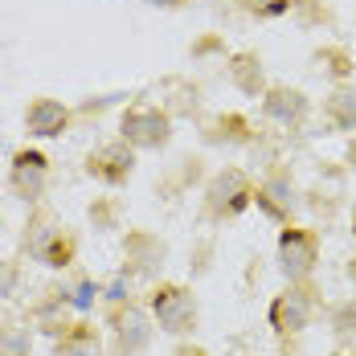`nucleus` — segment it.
<instances>
[{
    "mask_svg": "<svg viewBox=\"0 0 356 356\" xmlns=\"http://www.w3.org/2000/svg\"><path fill=\"white\" fill-rule=\"evenodd\" d=\"M147 307L160 323V332L168 336H188L197 327V295L180 283H160L147 295Z\"/></svg>",
    "mask_w": 356,
    "mask_h": 356,
    "instance_id": "nucleus-1",
    "label": "nucleus"
},
{
    "mask_svg": "<svg viewBox=\"0 0 356 356\" xmlns=\"http://www.w3.org/2000/svg\"><path fill=\"white\" fill-rule=\"evenodd\" d=\"M316 262H320V238L312 229L286 225L279 234V266H283L286 283H307Z\"/></svg>",
    "mask_w": 356,
    "mask_h": 356,
    "instance_id": "nucleus-2",
    "label": "nucleus"
},
{
    "mask_svg": "<svg viewBox=\"0 0 356 356\" xmlns=\"http://www.w3.org/2000/svg\"><path fill=\"white\" fill-rule=\"evenodd\" d=\"M29 229H33V234H29V254H33L41 266L62 270V266L74 262V238L66 234V225H58V221H49V217H37Z\"/></svg>",
    "mask_w": 356,
    "mask_h": 356,
    "instance_id": "nucleus-3",
    "label": "nucleus"
},
{
    "mask_svg": "<svg viewBox=\"0 0 356 356\" xmlns=\"http://www.w3.org/2000/svg\"><path fill=\"white\" fill-rule=\"evenodd\" d=\"M316 316V291L303 283H291L283 295H275V303H270V327L286 336V332H303L307 323Z\"/></svg>",
    "mask_w": 356,
    "mask_h": 356,
    "instance_id": "nucleus-4",
    "label": "nucleus"
},
{
    "mask_svg": "<svg viewBox=\"0 0 356 356\" xmlns=\"http://www.w3.org/2000/svg\"><path fill=\"white\" fill-rule=\"evenodd\" d=\"M119 131H123V143L143 147V152H156V147H164V143L172 140V123H168V115L156 111V107L127 111L123 123H119Z\"/></svg>",
    "mask_w": 356,
    "mask_h": 356,
    "instance_id": "nucleus-5",
    "label": "nucleus"
},
{
    "mask_svg": "<svg viewBox=\"0 0 356 356\" xmlns=\"http://www.w3.org/2000/svg\"><path fill=\"white\" fill-rule=\"evenodd\" d=\"M86 172L95 180H103V184H123V180H131V172H136V147L119 140V143H107V147L90 152V156H86Z\"/></svg>",
    "mask_w": 356,
    "mask_h": 356,
    "instance_id": "nucleus-6",
    "label": "nucleus"
},
{
    "mask_svg": "<svg viewBox=\"0 0 356 356\" xmlns=\"http://www.w3.org/2000/svg\"><path fill=\"white\" fill-rule=\"evenodd\" d=\"M209 209H213L217 217H234L242 213L250 205V197H254V188H250V180L238 172V168H225V172H217L213 184H209Z\"/></svg>",
    "mask_w": 356,
    "mask_h": 356,
    "instance_id": "nucleus-7",
    "label": "nucleus"
},
{
    "mask_svg": "<svg viewBox=\"0 0 356 356\" xmlns=\"http://www.w3.org/2000/svg\"><path fill=\"white\" fill-rule=\"evenodd\" d=\"M45 172H49V164H45L41 152H17V156H13L8 184H13V193H17L21 201H37V197L45 193Z\"/></svg>",
    "mask_w": 356,
    "mask_h": 356,
    "instance_id": "nucleus-8",
    "label": "nucleus"
},
{
    "mask_svg": "<svg viewBox=\"0 0 356 356\" xmlns=\"http://www.w3.org/2000/svg\"><path fill=\"white\" fill-rule=\"evenodd\" d=\"M307 111H312L307 95H303V90H291V86H275V90H266V99H262V115L275 119V123H283V127H303Z\"/></svg>",
    "mask_w": 356,
    "mask_h": 356,
    "instance_id": "nucleus-9",
    "label": "nucleus"
},
{
    "mask_svg": "<svg viewBox=\"0 0 356 356\" xmlns=\"http://www.w3.org/2000/svg\"><path fill=\"white\" fill-rule=\"evenodd\" d=\"M25 127H29V136H37V140H54V136H62L70 127V111L62 107L58 99H37L25 111Z\"/></svg>",
    "mask_w": 356,
    "mask_h": 356,
    "instance_id": "nucleus-10",
    "label": "nucleus"
},
{
    "mask_svg": "<svg viewBox=\"0 0 356 356\" xmlns=\"http://www.w3.org/2000/svg\"><path fill=\"white\" fill-rule=\"evenodd\" d=\"M115 340H119V348L131 356L147 348V340H152V327H147V316H143L140 307H127V312H119L115 316Z\"/></svg>",
    "mask_w": 356,
    "mask_h": 356,
    "instance_id": "nucleus-11",
    "label": "nucleus"
},
{
    "mask_svg": "<svg viewBox=\"0 0 356 356\" xmlns=\"http://www.w3.org/2000/svg\"><path fill=\"white\" fill-rule=\"evenodd\" d=\"M58 356H99V332H95V323L78 320L70 327H62Z\"/></svg>",
    "mask_w": 356,
    "mask_h": 356,
    "instance_id": "nucleus-12",
    "label": "nucleus"
},
{
    "mask_svg": "<svg viewBox=\"0 0 356 356\" xmlns=\"http://www.w3.org/2000/svg\"><path fill=\"white\" fill-rule=\"evenodd\" d=\"M323 111H327V123L336 131H356V90L353 86H336Z\"/></svg>",
    "mask_w": 356,
    "mask_h": 356,
    "instance_id": "nucleus-13",
    "label": "nucleus"
},
{
    "mask_svg": "<svg viewBox=\"0 0 356 356\" xmlns=\"http://www.w3.org/2000/svg\"><path fill=\"white\" fill-rule=\"evenodd\" d=\"M29 332L21 327V323L4 320L0 323V356H29Z\"/></svg>",
    "mask_w": 356,
    "mask_h": 356,
    "instance_id": "nucleus-14",
    "label": "nucleus"
},
{
    "mask_svg": "<svg viewBox=\"0 0 356 356\" xmlns=\"http://www.w3.org/2000/svg\"><path fill=\"white\" fill-rule=\"evenodd\" d=\"M229 74H234V82L246 90V95H258L262 90V66L250 58V54H242V58H234V66H229Z\"/></svg>",
    "mask_w": 356,
    "mask_h": 356,
    "instance_id": "nucleus-15",
    "label": "nucleus"
},
{
    "mask_svg": "<svg viewBox=\"0 0 356 356\" xmlns=\"http://www.w3.org/2000/svg\"><path fill=\"white\" fill-rule=\"evenodd\" d=\"M242 8L254 13L258 21H275V17L291 13V0H242Z\"/></svg>",
    "mask_w": 356,
    "mask_h": 356,
    "instance_id": "nucleus-16",
    "label": "nucleus"
},
{
    "mask_svg": "<svg viewBox=\"0 0 356 356\" xmlns=\"http://www.w3.org/2000/svg\"><path fill=\"white\" fill-rule=\"evenodd\" d=\"M332 332L344 340V336H356V299L348 303H340L336 312H332Z\"/></svg>",
    "mask_w": 356,
    "mask_h": 356,
    "instance_id": "nucleus-17",
    "label": "nucleus"
},
{
    "mask_svg": "<svg viewBox=\"0 0 356 356\" xmlns=\"http://www.w3.org/2000/svg\"><path fill=\"white\" fill-rule=\"evenodd\" d=\"M172 356H209L205 348H193V344H184V348H177Z\"/></svg>",
    "mask_w": 356,
    "mask_h": 356,
    "instance_id": "nucleus-18",
    "label": "nucleus"
},
{
    "mask_svg": "<svg viewBox=\"0 0 356 356\" xmlns=\"http://www.w3.org/2000/svg\"><path fill=\"white\" fill-rule=\"evenodd\" d=\"M143 4H156V8H172V4H180V0H143Z\"/></svg>",
    "mask_w": 356,
    "mask_h": 356,
    "instance_id": "nucleus-19",
    "label": "nucleus"
},
{
    "mask_svg": "<svg viewBox=\"0 0 356 356\" xmlns=\"http://www.w3.org/2000/svg\"><path fill=\"white\" fill-rule=\"evenodd\" d=\"M332 356H356V348H336Z\"/></svg>",
    "mask_w": 356,
    "mask_h": 356,
    "instance_id": "nucleus-20",
    "label": "nucleus"
},
{
    "mask_svg": "<svg viewBox=\"0 0 356 356\" xmlns=\"http://www.w3.org/2000/svg\"><path fill=\"white\" fill-rule=\"evenodd\" d=\"M348 275H353V279H356V262H353V266H348Z\"/></svg>",
    "mask_w": 356,
    "mask_h": 356,
    "instance_id": "nucleus-21",
    "label": "nucleus"
},
{
    "mask_svg": "<svg viewBox=\"0 0 356 356\" xmlns=\"http://www.w3.org/2000/svg\"><path fill=\"white\" fill-rule=\"evenodd\" d=\"M353 156H356V143H353Z\"/></svg>",
    "mask_w": 356,
    "mask_h": 356,
    "instance_id": "nucleus-22",
    "label": "nucleus"
},
{
    "mask_svg": "<svg viewBox=\"0 0 356 356\" xmlns=\"http://www.w3.org/2000/svg\"><path fill=\"white\" fill-rule=\"evenodd\" d=\"M353 225H356V221H353Z\"/></svg>",
    "mask_w": 356,
    "mask_h": 356,
    "instance_id": "nucleus-23",
    "label": "nucleus"
}]
</instances>
